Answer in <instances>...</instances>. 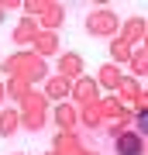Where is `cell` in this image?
I'll use <instances>...</instances> for the list:
<instances>
[{
  "label": "cell",
  "instance_id": "6da1fadb",
  "mask_svg": "<svg viewBox=\"0 0 148 155\" xmlns=\"http://www.w3.org/2000/svg\"><path fill=\"white\" fill-rule=\"evenodd\" d=\"M141 152H145V145L138 134H121L117 138V155H141Z\"/></svg>",
  "mask_w": 148,
  "mask_h": 155
},
{
  "label": "cell",
  "instance_id": "7a4b0ae2",
  "mask_svg": "<svg viewBox=\"0 0 148 155\" xmlns=\"http://www.w3.org/2000/svg\"><path fill=\"white\" fill-rule=\"evenodd\" d=\"M138 127H141V134H148V107L138 114Z\"/></svg>",
  "mask_w": 148,
  "mask_h": 155
}]
</instances>
